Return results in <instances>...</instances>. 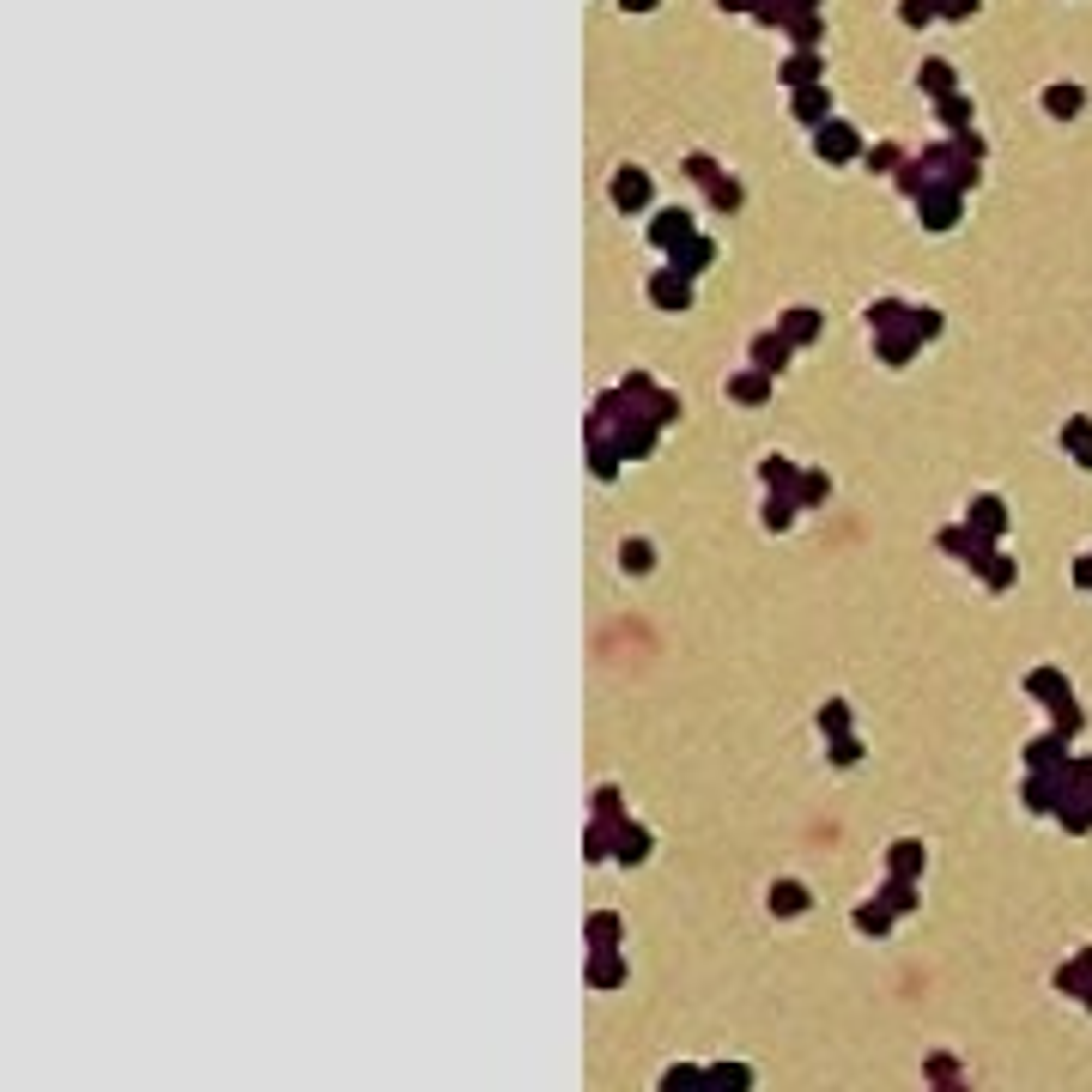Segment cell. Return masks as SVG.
I'll use <instances>...</instances> for the list:
<instances>
[{
  "instance_id": "obj_7",
  "label": "cell",
  "mask_w": 1092,
  "mask_h": 1092,
  "mask_svg": "<svg viewBox=\"0 0 1092 1092\" xmlns=\"http://www.w3.org/2000/svg\"><path fill=\"white\" fill-rule=\"evenodd\" d=\"M783 80L801 91V86H826V67H820V55L814 49H795L789 61H783Z\"/></svg>"
},
{
  "instance_id": "obj_6",
  "label": "cell",
  "mask_w": 1092,
  "mask_h": 1092,
  "mask_svg": "<svg viewBox=\"0 0 1092 1092\" xmlns=\"http://www.w3.org/2000/svg\"><path fill=\"white\" fill-rule=\"evenodd\" d=\"M795 116H801L807 128H826V122H832V91H826V86H801V91H795Z\"/></svg>"
},
{
  "instance_id": "obj_18",
  "label": "cell",
  "mask_w": 1092,
  "mask_h": 1092,
  "mask_svg": "<svg viewBox=\"0 0 1092 1092\" xmlns=\"http://www.w3.org/2000/svg\"><path fill=\"white\" fill-rule=\"evenodd\" d=\"M977 0H941V19H971Z\"/></svg>"
},
{
  "instance_id": "obj_10",
  "label": "cell",
  "mask_w": 1092,
  "mask_h": 1092,
  "mask_svg": "<svg viewBox=\"0 0 1092 1092\" xmlns=\"http://www.w3.org/2000/svg\"><path fill=\"white\" fill-rule=\"evenodd\" d=\"M917 86L935 91V97H953V67H947V61H923L917 67Z\"/></svg>"
},
{
  "instance_id": "obj_1",
  "label": "cell",
  "mask_w": 1092,
  "mask_h": 1092,
  "mask_svg": "<svg viewBox=\"0 0 1092 1092\" xmlns=\"http://www.w3.org/2000/svg\"><path fill=\"white\" fill-rule=\"evenodd\" d=\"M959 195H965V189H953V183H929V189L917 195V219H923L929 231L959 225Z\"/></svg>"
},
{
  "instance_id": "obj_17",
  "label": "cell",
  "mask_w": 1092,
  "mask_h": 1092,
  "mask_svg": "<svg viewBox=\"0 0 1092 1092\" xmlns=\"http://www.w3.org/2000/svg\"><path fill=\"white\" fill-rule=\"evenodd\" d=\"M783 328H789V340H807V334H814V328H820V316H814V310H795V316H789V322H783Z\"/></svg>"
},
{
  "instance_id": "obj_8",
  "label": "cell",
  "mask_w": 1092,
  "mask_h": 1092,
  "mask_svg": "<svg viewBox=\"0 0 1092 1092\" xmlns=\"http://www.w3.org/2000/svg\"><path fill=\"white\" fill-rule=\"evenodd\" d=\"M711 256H717V250H711V243H704V237H686L680 250L667 256V267H674V273H686V279H692V273H704V267H711Z\"/></svg>"
},
{
  "instance_id": "obj_12",
  "label": "cell",
  "mask_w": 1092,
  "mask_h": 1092,
  "mask_svg": "<svg viewBox=\"0 0 1092 1092\" xmlns=\"http://www.w3.org/2000/svg\"><path fill=\"white\" fill-rule=\"evenodd\" d=\"M753 352H759V371H783V359H789V340H783V334H759V340H753Z\"/></svg>"
},
{
  "instance_id": "obj_4",
  "label": "cell",
  "mask_w": 1092,
  "mask_h": 1092,
  "mask_svg": "<svg viewBox=\"0 0 1092 1092\" xmlns=\"http://www.w3.org/2000/svg\"><path fill=\"white\" fill-rule=\"evenodd\" d=\"M686 237H692V213H686V206H661V213L650 219V243H656V250H667V256H674Z\"/></svg>"
},
{
  "instance_id": "obj_5",
  "label": "cell",
  "mask_w": 1092,
  "mask_h": 1092,
  "mask_svg": "<svg viewBox=\"0 0 1092 1092\" xmlns=\"http://www.w3.org/2000/svg\"><path fill=\"white\" fill-rule=\"evenodd\" d=\"M650 298H656L661 310H686V304H692V279L674 273V267H661V273L650 279Z\"/></svg>"
},
{
  "instance_id": "obj_3",
  "label": "cell",
  "mask_w": 1092,
  "mask_h": 1092,
  "mask_svg": "<svg viewBox=\"0 0 1092 1092\" xmlns=\"http://www.w3.org/2000/svg\"><path fill=\"white\" fill-rule=\"evenodd\" d=\"M607 195H613L619 213H644V206H650V176H644L638 164H619L613 183H607Z\"/></svg>"
},
{
  "instance_id": "obj_16",
  "label": "cell",
  "mask_w": 1092,
  "mask_h": 1092,
  "mask_svg": "<svg viewBox=\"0 0 1092 1092\" xmlns=\"http://www.w3.org/2000/svg\"><path fill=\"white\" fill-rule=\"evenodd\" d=\"M941 122H947V128H965V122H971V103H965V97H941Z\"/></svg>"
},
{
  "instance_id": "obj_19",
  "label": "cell",
  "mask_w": 1092,
  "mask_h": 1092,
  "mask_svg": "<svg viewBox=\"0 0 1092 1092\" xmlns=\"http://www.w3.org/2000/svg\"><path fill=\"white\" fill-rule=\"evenodd\" d=\"M656 7V0H625V13H650Z\"/></svg>"
},
{
  "instance_id": "obj_13",
  "label": "cell",
  "mask_w": 1092,
  "mask_h": 1092,
  "mask_svg": "<svg viewBox=\"0 0 1092 1092\" xmlns=\"http://www.w3.org/2000/svg\"><path fill=\"white\" fill-rule=\"evenodd\" d=\"M862 158H868V170H892V176H898V170L910 164L898 140H880V146H874V152H862Z\"/></svg>"
},
{
  "instance_id": "obj_15",
  "label": "cell",
  "mask_w": 1092,
  "mask_h": 1092,
  "mask_svg": "<svg viewBox=\"0 0 1092 1092\" xmlns=\"http://www.w3.org/2000/svg\"><path fill=\"white\" fill-rule=\"evenodd\" d=\"M898 19L904 25H929V19H941V0H898Z\"/></svg>"
},
{
  "instance_id": "obj_2",
  "label": "cell",
  "mask_w": 1092,
  "mask_h": 1092,
  "mask_svg": "<svg viewBox=\"0 0 1092 1092\" xmlns=\"http://www.w3.org/2000/svg\"><path fill=\"white\" fill-rule=\"evenodd\" d=\"M814 146H820V158L826 164H850V158H862V134L850 128V122H826V128H814Z\"/></svg>"
},
{
  "instance_id": "obj_20",
  "label": "cell",
  "mask_w": 1092,
  "mask_h": 1092,
  "mask_svg": "<svg viewBox=\"0 0 1092 1092\" xmlns=\"http://www.w3.org/2000/svg\"><path fill=\"white\" fill-rule=\"evenodd\" d=\"M795 7H820V0H795Z\"/></svg>"
},
{
  "instance_id": "obj_14",
  "label": "cell",
  "mask_w": 1092,
  "mask_h": 1092,
  "mask_svg": "<svg viewBox=\"0 0 1092 1092\" xmlns=\"http://www.w3.org/2000/svg\"><path fill=\"white\" fill-rule=\"evenodd\" d=\"M704 189H711V201L722 206V213H734V206H741V183H734V176H722V170H717Z\"/></svg>"
},
{
  "instance_id": "obj_11",
  "label": "cell",
  "mask_w": 1092,
  "mask_h": 1092,
  "mask_svg": "<svg viewBox=\"0 0 1092 1092\" xmlns=\"http://www.w3.org/2000/svg\"><path fill=\"white\" fill-rule=\"evenodd\" d=\"M1080 103H1086L1080 86H1050V91H1044V110H1050V116H1080Z\"/></svg>"
},
{
  "instance_id": "obj_9",
  "label": "cell",
  "mask_w": 1092,
  "mask_h": 1092,
  "mask_svg": "<svg viewBox=\"0 0 1092 1092\" xmlns=\"http://www.w3.org/2000/svg\"><path fill=\"white\" fill-rule=\"evenodd\" d=\"M783 30H789V37H795L801 49H814V43L826 37V19H820L814 7H801V13H789V25H783Z\"/></svg>"
}]
</instances>
